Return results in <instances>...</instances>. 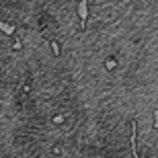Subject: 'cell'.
<instances>
[{
    "mask_svg": "<svg viewBox=\"0 0 158 158\" xmlns=\"http://www.w3.org/2000/svg\"><path fill=\"white\" fill-rule=\"evenodd\" d=\"M129 142H131V158H140V154H138V129H135V121H131V135H129Z\"/></svg>",
    "mask_w": 158,
    "mask_h": 158,
    "instance_id": "cell-1",
    "label": "cell"
}]
</instances>
